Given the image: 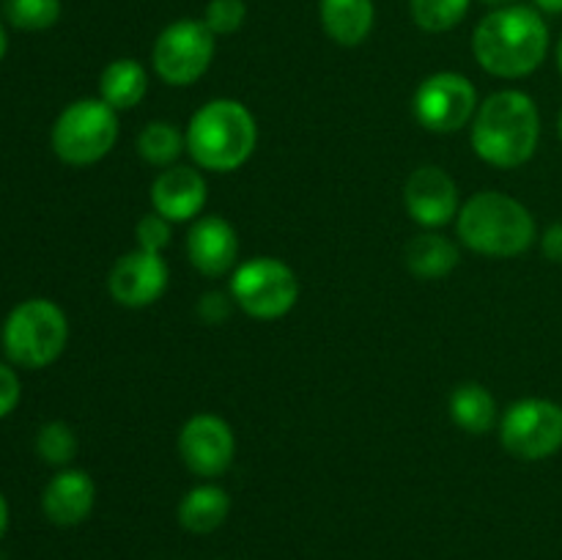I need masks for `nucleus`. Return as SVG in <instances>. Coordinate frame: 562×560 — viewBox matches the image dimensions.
Masks as SVG:
<instances>
[{
    "label": "nucleus",
    "instance_id": "nucleus-1",
    "mask_svg": "<svg viewBox=\"0 0 562 560\" xmlns=\"http://www.w3.org/2000/svg\"><path fill=\"white\" fill-rule=\"evenodd\" d=\"M472 55L483 71L519 80L541 69L549 55V25L536 5L492 9L472 31Z\"/></svg>",
    "mask_w": 562,
    "mask_h": 560
},
{
    "label": "nucleus",
    "instance_id": "nucleus-2",
    "mask_svg": "<svg viewBox=\"0 0 562 560\" xmlns=\"http://www.w3.org/2000/svg\"><path fill=\"white\" fill-rule=\"evenodd\" d=\"M472 152L494 168L514 170L530 163L541 143V113L530 93L503 88L477 104L470 132Z\"/></svg>",
    "mask_w": 562,
    "mask_h": 560
},
{
    "label": "nucleus",
    "instance_id": "nucleus-3",
    "mask_svg": "<svg viewBox=\"0 0 562 560\" xmlns=\"http://www.w3.org/2000/svg\"><path fill=\"white\" fill-rule=\"evenodd\" d=\"M187 152L198 168L234 173L258 146L256 115L239 99H212L192 113L187 124Z\"/></svg>",
    "mask_w": 562,
    "mask_h": 560
},
{
    "label": "nucleus",
    "instance_id": "nucleus-4",
    "mask_svg": "<svg viewBox=\"0 0 562 560\" xmlns=\"http://www.w3.org/2000/svg\"><path fill=\"white\" fill-rule=\"evenodd\" d=\"M459 239L472 253L488 258H516L538 239V225L530 209L499 190L475 192L456 217Z\"/></svg>",
    "mask_w": 562,
    "mask_h": 560
},
{
    "label": "nucleus",
    "instance_id": "nucleus-5",
    "mask_svg": "<svg viewBox=\"0 0 562 560\" xmlns=\"http://www.w3.org/2000/svg\"><path fill=\"white\" fill-rule=\"evenodd\" d=\"M3 351L14 366L47 368L64 355L69 340V318L58 302L33 296L20 302L3 322Z\"/></svg>",
    "mask_w": 562,
    "mask_h": 560
},
{
    "label": "nucleus",
    "instance_id": "nucleus-6",
    "mask_svg": "<svg viewBox=\"0 0 562 560\" xmlns=\"http://www.w3.org/2000/svg\"><path fill=\"white\" fill-rule=\"evenodd\" d=\"M119 141V113L102 99L66 104L53 124V152L60 163L86 168L108 157Z\"/></svg>",
    "mask_w": 562,
    "mask_h": 560
},
{
    "label": "nucleus",
    "instance_id": "nucleus-7",
    "mask_svg": "<svg viewBox=\"0 0 562 560\" xmlns=\"http://www.w3.org/2000/svg\"><path fill=\"white\" fill-rule=\"evenodd\" d=\"M231 296L252 318L274 322L294 311L300 300V278L274 256H256L231 275Z\"/></svg>",
    "mask_w": 562,
    "mask_h": 560
},
{
    "label": "nucleus",
    "instance_id": "nucleus-8",
    "mask_svg": "<svg viewBox=\"0 0 562 560\" xmlns=\"http://www.w3.org/2000/svg\"><path fill=\"white\" fill-rule=\"evenodd\" d=\"M499 443L521 461L552 459L562 450V404L552 399H519L499 417Z\"/></svg>",
    "mask_w": 562,
    "mask_h": 560
},
{
    "label": "nucleus",
    "instance_id": "nucleus-9",
    "mask_svg": "<svg viewBox=\"0 0 562 560\" xmlns=\"http://www.w3.org/2000/svg\"><path fill=\"white\" fill-rule=\"evenodd\" d=\"M217 49V36L203 20H176L157 36L151 49L154 71L162 82L187 88L209 71Z\"/></svg>",
    "mask_w": 562,
    "mask_h": 560
},
{
    "label": "nucleus",
    "instance_id": "nucleus-10",
    "mask_svg": "<svg viewBox=\"0 0 562 560\" xmlns=\"http://www.w3.org/2000/svg\"><path fill=\"white\" fill-rule=\"evenodd\" d=\"M412 110L428 132L450 135L472 124L477 113V91L470 77L459 71H437L417 86Z\"/></svg>",
    "mask_w": 562,
    "mask_h": 560
},
{
    "label": "nucleus",
    "instance_id": "nucleus-11",
    "mask_svg": "<svg viewBox=\"0 0 562 560\" xmlns=\"http://www.w3.org/2000/svg\"><path fill=\"white\" fill-rule=\"evenodd\" d=\"M179 453L187 470L198 478H217L234 464L236 437L228 421L214 412H198L181 426Z\"/></svg>",
    "mask_w": 562,
    "mask_h": 560
},
{
    "label": "nucleus",
    "instance_id": "nucleus-12",
    "mask_svg": "<svg viewBox=\"0 0 562 560\" xmlns=\"http://www.w3.org/2000/svg\"><path fill=\"white\" fill-rule=\"evenodd\" d=\"M168 280L170 272L162 253H148L137 247L115 258L108 275V291L121 307L140 311V307L154 305L168 291Z\"/></svg>",
    "mask_w": 562,
    "mask_h": 560
},
{
    "label": "nucleus",
    "instance_id": "nucleus-13",
    "mask_svg": "<svg viewBox=\"0 0 562 560\" xmlns=\"http://www.w3.org/2000/svg\"><path fill=\"white\" fill-rule=\"evenodd\" d=\"M404 206L426 231L442 228L459 217V184L439 165H420L404 184Z\"/></svg>",
    "mask_w": 562,
    "mask_h": 560
},
{
    "label": "nucleus",
    "instance_id": "nucleus-14",
    "mask_svg": "<svg viewBox=\"0 0 562 560\" xmlns=\"http://www.w3.org/2000/svg\"><path fill=\"white\" fill-rule=\"evenodd\" d=\"M187 258L206 278L228 275L239 258V234L220 214L198 217L187 231Z\"/></svg>",
    "mask_w": 562,
    "mask_h": 560
},
{
    "label": "nucleus",
    "instance_id": "nucleus-15",
    "mask_svg": "<svg viewBox=\"0 0 562 560\" xmlns=\"http://www.w3.org/2000/svg\"><path fill=\"white\" fill-rule=\"evenodd\" d=\"M209 198L206 179L201 170L190 165H170L159 170L151 184V206L170 223H190L198 220Z\"/></svg>",
    "mask_w": 562,
    "mask_h": 560
},
{
    "label": "nucleus",
    "instance_id": "nucleus-16",
    "mask_svg": "<svg viewBox=\"0 0 562 560\" xmlns=\"http://www.w3.org/2000/svg\"><path fill=\"white\" fill-rule=\"evenodd\" d=\"M93 503H97V486L86 470H60L42 494L44 516L58 527H77L86 522Z\"/></svg>",
    "mask_w": 562,
    "mask_h": 560
},
{
    "label": "nucleus",
    "instance_id": "nucleus-17",
    "mask_svg": "<svg viewBox=\"0 0 562 560\" xmlns=\"http://www.w3.org/2000/svg\"><path fill=\"white\" fill-rule=\"evenodd\" d=\"M322 27L340 47H360L373 31L376 5L373 0H318Z\"/></svg>",
    "mask_w": 562,
    "mask_h": 560
},
{
    "label": "nucleus",
    "instance_id": "nucleus-18",
    "mask_svg": "<svg viewBox=\"0 0 562 560\" xmlns=\"http://www.w3.org/2000/svg\"><path fill=\"white\" fill-rule=\"evenodd\" d=\"M148 93V71L135 58H115L99 75V99L110 108L132 110L146 99Z\"/></svg>",
    "mask_w": 562,
    "mask_h": 560
},
{
    "label": "nucleus",
    "instance_id": "nucleus-19",
    "mask_svg": "<svg viewBox=\"0 0 562 560\" xmlns=\"http://www.w3.org/2000/svg\"><path fill=\"white\" fill-rule=\"evenodd\" d=\"M228 514L231 497L217 483H201V486L190 489L179 503V525L195 536H209L223 527Z\"/></svg>",
    "mask_w": 562,
    "mask_h": 560
},
{
    "label": "nucleus",
    "instance_id": "nucleus-20",
    "mask_svg": "<svg viewBox=\"0 0 562 560\" xmlns=\"http://www.w3.org/2000/svg\"><path fill=\"white\" fill-rule=\"evenodd\" d=\"M450 421L467 434H488L499 423V406L492 390L481 382H464L450 393Z\"/></svg>",
    "mask_w": 562,
    "mask_h": 560
},
{
    "label": "nucleus",
    "instance_id": "nucleus-21",
    "mask_svg": "<svg viewBox=\"0 0 562 560\" xmlns=\"http://www.w3.org/2000/svg\"><path fill=\"white\" fill-rule=\"evenodd\" d=\"M406 269L423 280H439L448 278L456 267H459L461 256L453 239L437 234V231H423L415 239L406 245L404 253Z\"/></svg>",
    "mask_w": 562,
    "mask_h": 560
},
{
    "label": "nucleus",
    "instance_id": "nucleus-22",
    "mask_svg": "<svg viewBox=\"0 0 562 560\" xmlns=\"http://www.w3.org/2000/svg\"><path fill=\"white\" fill-rule=\"evenodd\" d=\"M137 154L154 168H170L187 148V137L170 121H148L137 135Z\"/></svg>",
    "mask_w": 562,
    "mask_h": 560
},
{
    "label": "nucleus",
    "instance_id": "nucleus-23",
    "mask_svg": "<svg viewBox=\"0 0 562 560\" xmlns=\"http://www.w3.org/2000/svg\"><path fill=\"white\" fill-rule=\"evenodd\" d=\"M472 0H409L415 25L426 33H448L464 22Z\"/></svg>",
    "mask_w": 562,
    "mask_h": 560
},
{
    "label": "nucleus",
    "instance_id": "nucleus-24",
    "mask_svg": "<svg viewBox=\"0 0 562 560\" xmlns=\"http://www.w3.org/2000/svg\"><path fill=\"white\" fill-rule=\"evenodd\" d=\"M80 450L77 443V434L69 423L64 421H49L38 428L36 434V453L42 456V461L53 467H66Z\"/></svg>",
    "mask_w": 562,
    "mask_h": 560
},
{
    "label": "nucleus",
    "instance_id": "nucleus-25",
    "mask_svg": "<svg viewBox=\"0 0 562 560\" xmlns=\"http://www.w3.org/2000/svg\"><path fill=\"white\" fill-rule=\"evenodd\" d=\"M3 14L20 31H47L60 20V0H3Z\"/></svg>",
    "mask_w": 562,
    "mask_h": 560
},
{
    "label": "nucleus",
    "instance_id": "nucleus-26",
    "mask_svg": "<svg viewBox=\"0 0 562 560\" xmlns=\"http://www.w3.org/2000/svg\"><path fill=\"white\" fill-rule=\"evenodd\" d=\"M247 20L245 0H209L203 11V22L214 36H231L239 31Z\"/></svg>",
    "mask_w": 562,
    "mask_h": 560
},
{
    "label": "nucleus",
    "instance_id": "nucleus-27",
    "mask_svg": "<svg viewBox=\"0 0 562 560\" xmlns=\"http://www.w3.org/2000/svg\"><path fill=\"white\" fill-rule=\"evenodd\" d=\"M170 220H165L162 214L157 212H148L143 214L140 220H137L135 225V239H137V247L140 250H148V253H162L165 247L170 245Z\"/></svg>",
    "mask_w": 562,
    "mask_h": 560
},
{
    "label": "nucleus",
    "instance_id": "nucleus-28",
    "mask_svg": "<svg viewBox=\"0 0 562 560\" xmlns=\"http://www.w3.org/2000/svg\"><path fill=\"white\" fill-rule=\"evenodd\" d=\"M20 395H22L20 377H16V371L9 366V362H0V421L9 417L11 412L16 410Z\"/></svg>",
    "mask_w": 562,
    "mask_h": 560
},
{
    "label": "nucleus",
    "instance_id": "nucleus-29",
    "mask_svg": "<svg viewBox=\"0 0 562 560\" xmlns=\"http://www.w3.org/2000/svg\"><path fill=\"white\" fill-rule=\"evenodd\" d=\"M234 296L223 294V291H209V294L201 296V305H198V313L206 324H220L231 316V307H234Z\"/></svg>",
    "mask_w": 562,
    "mask_h": 560
},
{
    "label": "nucleus",
    "instance_id": "nucleus-30",
    "mask_svg": "<svg viewBox=\"0 0 562 560\" xmlns=\"http://www.w3.org/2000/svg\"><path fill=\"white\" fill-rule=\"evenodd\" d=\"M541 250L552 264H562V220L560 223H552L547 231H543Z\"/></svg>",
    "mask_w": 562,
    "mask_h": 560
},
{
    "label": "nucleus",
    "instance_id": "nucleus-31",
    "mask_svg": "<svg viewBox=\"0 0 562 560\" xmlns=\"http://www.w3.org/2000/svg\"><path fill=\"white\" fill-rule=\"evenodd\" d=\"M536 9L541 14H562V0H536Z\"/></svg>",
    "mask_w": 562,
    "mask_h": 560
},
{
    "label": "nucleus",
    "instance_id": "nucleus-32",
    "mask_svg": "<svg viewBox=\"0 0 562 560\" xmlns=\"http://www.w3.org/2000/svg\"><path fill=\"white\" fill-rule=\"evenodd\" d=\"M5 527H9V503H5V497L0 494V538H3Z\"/></svg>",
    "mask_w": 562,
    "mask_h": 560
},
{
    "label": "nucleus",
    "instance_id": "nucleus-33",
    "mask_svg": "<svg viewBox=\"0 0 562 560\" xmlns=\"http://www.w3.org/2000/svg\"><path fill=\"white\" fill-rule=\"evenodd\" d=\"M5 49H9V36H5V27H3V22H0V60H3Z\"/></svg>",
    "mask_w": 562,
    "mask_h": 560
},
{
    "label": "nucleus",
    "instance_id": "nucleus-34",
    "mask_svg": "<svg viewBox=\"0 0 562 560\" xmlns=\"http://www.w3.org/2000/svg\"><path fill=\"white\" fill-rule=\"evenodd\" d=\"M481 3L492 5V9H503V5H514V3H519V0H481Z\"/></svg>",
    "mask_w": 562,
    "mask_h": 560
},
{
    "label": "nucleus",
    "instance_id": "nucleus-35",
    "mask_svg": "<svg viewBox=\"0 0 562 560\" xmlns=\"http://www.w3.org/2000/svg\"><path fill=\"white\" fill-rule=\"evenodd\" d=\"M558 69H560V75H562V33H560V38H558Z\"/></svg>",
    "mask_w": 562,
    "mask_h": 560
},
{
    "label": "nucleus",
    "instance_id": "nucleus-36",
    "mask_svg": "<svg viewBox=\"0 0 562 560\" xmlns=\"http://www.w3.org/2000/svg\"><path fill=\"white\" fill-rule=\"evenodd\" d=\"M558 135H560V141H562V110H560V119H558Z\"/></svg>",
    "mask_w": 562,
    "mask_h": 560
}]
</instances>
